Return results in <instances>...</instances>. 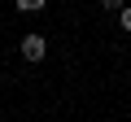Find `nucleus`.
Listing matches in <instances>:
<instances>
[{
    "mask_svg": "<svg viewBox=\"0 0 131 122\" xmlns=\"http://www.w3.org/2000/svg\"><path fill=\"white\" fill-rule=\"evenodd\" d=\"M122 31H131V5H122Z\"/></svg>",
    "mask_w": 131,
    "mask_h": 122,
    "instance_id": "nucleus-4",
    "label": "nucleus"
},
{
    "mask_svg": "<svg viewBox=\"0 0 131 122\" xmlns=\"http://www.w3.org/2000/svg\"><path fill=\"white\" fill-rule=\"evenodd\" d=\"M0 122H5V118H0Z\"/></svg>",
    "mask_w": 131,
    "mask_h": 122,
    "instance_id": "nucleus-5",
    "label": "nucleus"
},
{
    "mask_svg": "<svg viewBox=\"0 0 131 122\" xmlns=\"http://www.w3.org/2000/svg\"><path fill=\"white\" fill-rule=\"evenodd\" d=\"M18 9H22V13H39V9H44V0H18Z\"/></svg>",
    "mask_w": 131,
    "mask_h": 122,
    "instance_id": "nucleus-2",
    "label": "nucleus"
},
{
    "mask_svg": "<svg viewBox=\"0 0 131 122\" xmlns=\"http://www.w3.org/2000/svg\"><path fill=\"white\" fill-rule=\"evenodd\" d=\"M44 52H48V39L44 35H26L22 39V57L26 61H44Z\"/></svg>",
    "mask_w": 131,
    "mask_h": 122,
    "instance_id": "nucleus-1",
    "label": "nucleus"
},
{
    "mask_svg": "<svg viewBox=\"0 0 131 122\" xmlns=\"http://www.w3.org/2000/svg\"><path fill=\"white\" fill-rule=\"evenodd\" d=\"M101 9L105 13H122V0H101Z\"/></svg>",
    "mask_w": 131,
    "mask_h": 122,
    "instance_id": "nucleus-3",
    "label": "nucleus"
}]
</instances>
